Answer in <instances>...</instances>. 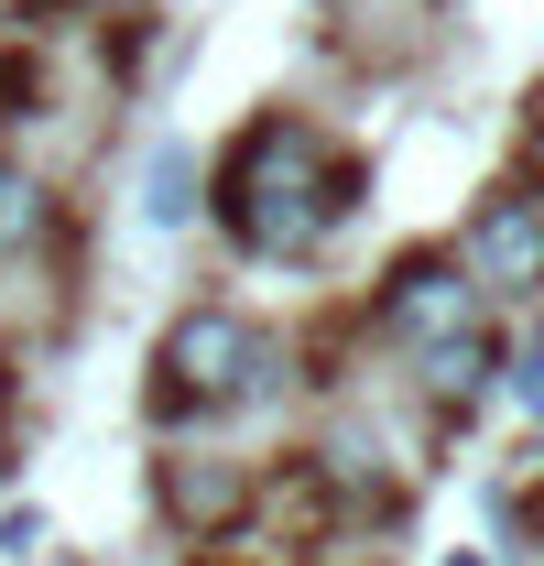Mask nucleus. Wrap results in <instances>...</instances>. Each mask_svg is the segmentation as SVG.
<instances>
[{"mask_svg":"<svg viewBox=\"0 0 544 566\" xmlns=\"http://www.w3.org/2000/svg\"><path fill=\"white\" fill-rule=\"evenodd\" d=\"M359 208V164L316 120L272 109L218 153V186H207V218L229 229V251L251 262H316V240Z\"/></svg>","mask_w":544,"mask_h":566,"instance_id":"f257e3e1","label":"nucleus"},{"mask_svg":"<svg viewBox=\"0 0 544 566\" xmlns=\"http://www.w3.org/2000/svg\"><path fill=\"white\" fill-rule=\"evenodd\" d=\"M272 392V338L240 316V305H186L153 349V415L164 424H197V415H229Z\"/></svg>","mask_w":544,"mask_h":566,"instance_id":"f03ea898","label":"nucleus"},{"mask_svg":"<svg viewBox=\"0 0 544 566\" xmlns=\"http://www.w3.org/2000/svg\"><path fill=\"white\" fill-rule=\"evenodd\" d=\"M381 327L404 349H436V338H469L479 327V283L458 273V251H404L393 283H381Z\"/></svg>","mask_w":544,"mask_h":566,"instance_id":"7ed1b4c3","label":"nucleus"},{"mask_svg":"<svg viewBox=\"0 0 544 566\" xmlns=\"http://www.w3.org/2000/svg\"><path fill=\"white\" fill-rule=\"evenodd\" d=\"M458 273L479 294H544V197H490L458 240Z\"/></svg>","mask_w":544,"mask_h":566,"instance_id":"20e7f679","label":"nucleus"},{"mask_svg":"<svg viewBox=\"0 0 544 566\" xmlns=\"http://www.w3.org/2000/svg\"><path fill=\"white\" fill-rule=\"evenodd\" d=\"M164 501H175V523L218 534V523L251 501V480H240V469H197V458H175V469H164Z\"/></svg>","mask_w":544,"mask_h":566,"instance_id":"39448f33","label":"nucleus"},{"mask_svg":"<svg viewBox=\"0 0 544 566\" xmlns=\"http://www.w3.org/2000/svg\"><path fill=\"white\" fill-rule=\"evenodd\" d=\"M197 208H207V186H197V153H186V142H164V153L142 164V218H153V229H186Z\"/></svg>","mask_w":544,"mask_h":566,"instance_id":"423d86ee","label":"nucleus"},{"mask_svg":"<svg viewBox=\"0 0 544 566\" xmlns=\"http://www.w3.org/2000/svg\"><path fill=\"white\" fill-rule=\"evenodd\" d=\"M425 359V392H436V403H479V392H490V338H436V349H414Z\"/></svg>","mask_w":544,"mask_h":566,"instance_id":"0eeeda50","label":"nucleus"},{"mask_svg":"<svg viewBox=\"0 0 544 566\" xmlns=\"http://www.w3.org/2000/svg\"><path fill=\"white\" fill-rule=\"evenodd\" d=\"M44 229H55V197H44L22 164H0V273H11V262H22Z\"/></svg>","mask_w":544,"mask_h":566,"instance_id":"6e6552de","label":"nucleus"},{"mask_svg":"<svg viewBox=\"0 0 544 566\" xmlns=\"http://www.w3.org/2000/svg\"><path fill=\"white\" fill-rule=\"evenodd\" d=\"M512 392H523V415H544V327L523 338V359H512Z\"/></svg>","mask_w":544,"mask_h":566,"instance_id":"1a4fd4ad","label":"nucleus"},{"mask_svg":"<svg viewBox=\"0 0 544 566\" xmlns=\"http://www.w3.org/2000/svg\"><path fill=\"white\" fill-rule=\"evenodd\" d=\"M44 545V512H0V556H33Z\"/></svg>","mask_w":544,"mask_h":566,"instance_id":"9d476101","label":"nucleus"},{"mask_svg":"<svg viewBox=\"0 0 544 566\" xmlns=\"http://www.w3.org/2000/svg\"><path fill=\"white\" fill-rule=\"evenodd\" d=\"M534 175H544V98H534Z\"/></svg>","mask_w":544,"mask_h":566,"instance_id":"9b49d317","label":"nucleus"},{"mask_svg":"<svg viewBox=\"0 0 544 566\" xmlns=\"http://www.w3.org/2000/svg\"><path fill=\"white\" fill-rule=\"evenodd\" d=\"M447 566H479V556H447Z\"/></svg>","mask_w":544,"mask_h":566,"instance_id":"f8f14e48","label":"nucleus"},{"mask_svg":"<svg viewBox=\"0 0 544 566\" xmlns=\"http://www.w3.org/2000/svg\"><path fill=\"white\" fill-rule=\"evenodd\" d=\"M0 469H11V458H0Z\"/></svg>","mask_w":544,"mask_h":566,"instance_id":"ddd939ff","label":"nucleus"}]
</instances>
